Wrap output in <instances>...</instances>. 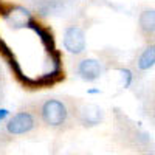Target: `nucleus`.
<instances>
[{
  "label": "nucleus",
  "instance_id": "nucleus-1",
  "mask_svg": "<svg viewBox=\"0 0 155 155\" xmlns=\"http://www.w3.org/2000/svg\"><path fill=\"white\" fill-rule=\"evenodd\" d=\"M33 109L37 113L41 124L50 129H62L71 116L68 101H64L56 96L41 99L39 102L33 104Z\"/></svg>",
  "mask_w": 155,
  "mask_h": 155
},
{
  "label": "nucleus",
  "instance_id": "nucleus-2",
  "mask_svg": "<svg viewBox=\"0 0 155 155\" xmlns=\"http://www.w3.org/2000/svg\"><path fill=\"white\" fill-rule=\"evenodd\" d=\"M41 121L39 116L34 112L33 106H28L27 109H22L17 113H14L12 116L6 120L3 132L8 137H19V135H27L39 127Z\"/></svg>",
  "mask_w": 155,
  "mask_h": 155
},
{
  "label": "nucleus",
  "instance_id": "nucleus-3",
  "mask_svg": "<svg viewBox=\"0 0 155 155\" xmlns=\"http://www.w3.org/2000/svg\"><path fill=\"white\" fill-rule=\"evenodd\" d=\"M68 106H70V113L73 120L84 127H95L104 118V112L99 106L88 104V102L79 99L68 101Z\"/></svg>",
  "mask_w": 155,
  "mask_h": 155
},
{
  "label": "nucleus",
  "instance_id": "nucleus-4",
  "mask_svg": "<svg viewBox=\"0 0 155 155\" xmlns=\"http://www.w3.org/2000/svg\"><path fill=\"white\" fill-rule=\"evenodd\" d=\"M62 44H64V48H65L70 54L81 56L87 48L84 30L81 27H78V25H70V27L64 31Z\"/></svg>",
  "mask_w": 155,
  "mask_h": 155
},
{
  "label": "nucleus",
  "instance_id": "nucleus-5",
  "mask_svg": "<svg viewBox=\"0 0 155 155\" xmlns=\"http://www.w3.org/2000/svg\"><path fill=\"white\" fill-rule=\"evenodd\" d=\"M74 71L76 74L81 78L82 81L87 82H93L102 76L104 67H102V62H99L98 59L93 58H82L79 61H76L74 64Z\"/></svg>",
  "mask_w": 155,
  "mask_h": 155
},
{
  "label": "nucleus",
  "instance_id": "nucleus-6",
  "mask_svg": "<svg viewBox=\"0 0 155 155\" xmlns=\"http://www.w3.org/2000/svg\"><path fill=\"white\" fill-rule=\"evenodd\" d=\"M138 30L146 39L155 36V9H143L138 16Z\"/></svg>",
  "mask_w": 155,
  "mask_h": 155
},
{
  "label": "nucleus",
  "instance_id": "nucleus-7",
  "mask_svg": "<svg viewBox=\"0 0 155 155\" xmlns=\"http://www.w3.org/2000/svg\"><path fill=\"white\" fill-rule=\"evenodd\" d=\"M155 65V44H149L140 53L137 59V68L140 71H146Z\"/></svg>",
  "mask_w": 155,
  "mask_h": 155
},
{
  "label": "nucleus",
  "instance_id": "nucleus-8",
  "mask_svg": "<svg viewBox=\"0 0 155 155\" xmlns=\"http://www.w3.org/2000/svg\"><path fill=\"white\" fill-rule=\"evenodd\" d=\"M147 115L152 124L155 126V92L150 95V98H147Z\"/></svg>",
  "mask_w": 155,
  "mask_h": 155
},
{
  "label": "nucleus",
  "instance_id": "nucleus-9",
  "mask_svg": "<svg viewBox=\"0 0 155 155\" xmlns=\"http://www.w3.org/2000/svg\"><path fill=\"white\" fill-rule=\"evenodd\" d=\"M121 73H123V78H126V81H124V87H129V85H130V82H132V73L130 71H129L127 68H121L120 70Z\"/></svg>",
  "mask_w": 155,
  "mask_h": 155
},
{
  "label": "nucleus",
  "instance_id": "nucleus-10",
  "mask_svg": "<svg viewBox=\"0 0 155 155\" xmlns=\"http://www.w3.org/2000/svg\"><path fill=\"white\" fill-rule=\"evenodd\" d=\"M6 118H9V110L8 109H0V123L5 121Z\"/></svg>",
  "mask_w": 155,
  "mask_h": 155
},
{
  "label": "nucleus",
  "instance_id": "nucleus-11",
  "mask_svg": "<svg viewBox=\"0 0 155 155\" xmlns=\"http://www.w3.org/2000/svg\"><path fill=\"white\" fill-rule=\"evenodd\" d=\"M2 79H3V73H2V68H0V82H2Z\"/></svg>",
  "mask_w": 155,
  "mask_h": 155
},
{
  "label": "nucleus",
  "instance_id": "nucleus-12",
  "mask_svg": "<svg viewBox=\"0 0 155 155\" xmlns=\"http://www.w3.org/2000/svg\"><path fill=\"white\" fill-rule=\"evenodd\" d=\"M144 155H155V152H150V150H149V152H146Z\"/></svg>",
  "mask_w": 155,
  "mask_h": 155
},
{
  "label": "nucleus",
  "instance_id": "nucleus-13",
  "mask_svg": "<svg viewBox=\"0 0 155 155\" xmlns=\"http://www.w3.org/2000/svg\"><path fill=\"white\" fill-rule=\"evenodd\" d=\"M0 8H2V3H0Z\"/></svg>",
  "mask_w": 155,
  "mask_h": 155
},
{
  "label": "nucleus",
  "instance_id": "nucleus-14",
  "mask_svg": "<svg viewBox=\"0 0 155 155\" xmlns=\"http://www.w3.org/2000/svg\"><path fill=\"white\" fill-rule=\"evenodd\" d=\"M0 98H2V95H0ZM0 101H2V99H0Z\"/></svg>",
  "mask_w": 155,
  "mask_h": 155
}]
</instances>
